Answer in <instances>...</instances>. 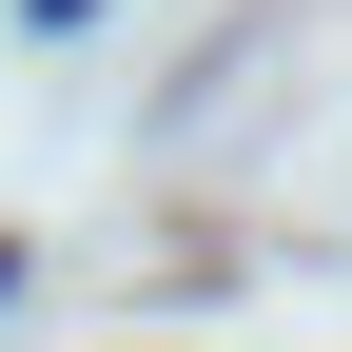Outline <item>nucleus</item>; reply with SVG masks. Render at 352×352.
I'll return each instance as SVG.
<instances>
[{"instance_id":"obj_1","label":"nucleus","mask_w":352,"mask_h":352,"mask_svg":"<svg viewBox=\"0 0 352 352\" xmlns=\"http://www.w3.org/2000/svg\"><path fill=\"white\" fill-rule=\"evenodd\" d=\"M0 294H20V254H0Z\"/></svg>"}]
</instances>
